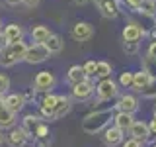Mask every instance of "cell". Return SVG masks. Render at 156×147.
Returning a JSON list of instances; mask_svg holds the SVG:
<instances>
[{
  "mask_svg": "<svg viewBox=\"0 0 156 147\" xmlns=\"http://www.w3.org/2000/svg\"><path fill=\"white\" fill-rule=\"evenodd\" d=\"M150 85H152V75H150L148 71H139L135 73V78H133V88H136V90H144V88H148Z\"/></svg>",
  "mask_w": 156,
  "mask_h": 147,
  "instance_id": "cell-14",
  "label": "cell"
},
{
  "mask_svg": "<svg viewBox=\"0 0 156 147\" xmlns=\"http://www.w3.org/2000/svg\"><path fill=\"white\" fill-rule=\"evenodd\" d=\"M45 45H47V49L51 53H61L62 47H65V41H62V37L58 36V33H51L49 39L45 41Z\"/></svg>",
  "mask_w": 156,
  "mask_h": 147,
  "instance_id": "cell-22",
  "label": "cell"
},
{
  "mask_svg": "<svg viewBox=\"0 0 156 147\" xmlns=\"http://www.w3.org/2000/svg\"><path fill=\"white\" fill-rule=\"evenodd\" d=\"M4 141H6V135H2V130H0V145H2Z\"/></svg>",
  "mask_w": 156,
  "mask_h": 147,
  "instance_id": "cell-38",
  "label": "cell"
},
{
  "mask_svg": "<svg viewBox=\"0 0 156 147\" xmlns=\"http://www.w3.org/2000/svg\"><path fill=\"white\" fill-rule=\"evenodd\" d=\"M148 126H150V131H154V134H156V116H154V120L150 122Z\"/></svg>",
  "mask_w": 156,
  "mask_h": 147,
  "instance_id": "cell-37",
  "label": "cell"
},
{
  "mask_svg": "<svg viewBox=\"0 0 156 147\" xmlns=\"http://www.w3.org/2000/svg\"><path fill=\"white\" fill-rule=\"evenodd\" d=\"M39 2H41V0H23V4H26L27 8H35V6H39Z\"/></svg>",
  "mask_w": 156,
  "mask_h": 147,
  "instance_id": "cell-35",
  "label": "cell"
},
{
  "mask_svg": "<svg viewBox=\"0 0 156 147\" xmlns=\"http://www.w3.org/2000/svg\"><path fill=\"white\" fill-rule=\"evenodd\" d=\"M119 88L111 78H101V82L96 86V94H98V100H111V98L117 96Z\"/></svg>",
  "mask_w": 156,
  "mask_h": 147,
  "instance_id": "cell-4",
  "label": "cell"
},
{
  "mask_svg": "<svg viewBox=\"0 0 156 147\" xmlns=\"http://www.w3.org/2000/svg\"><path fill=\"white\" fill-rule=\"evenodd\" d=\"M139 12L146 14V16H152V14L156 12V0H144L143 6L139 8Z\"/></svg>",
  "mask_w": 156,
  "mask_h": 147,
  "instance_id": "cell-25",
  "label": "cell"
},
{
  "mask_svg": "<svg viewBox=\"0 0 156 147\" xmlns=\"http://www.w3.org/2000/svg\"><path fill=\"white\" fill-rule=\"evenodd\" d=\"M111 75V65L105 61H98V67H96V77L100 78H109Z\"/></svg>",
  "mask_w": 156,
  "mask_h": 147,
  "instance_id": "cell-24",
  "label": "cell"
},
{
  "mask_svg": "<svg viewBox=\"0 0 156 147\" xmlns=\"http://www.w3.org/2000/svg\"><path fill=\"white\" fill-rule=\"evenodd\" d=\"M82 67H84V71H86V75H88V77H96V67H98V63H96V61H86Z\"/></svg>",
  "mask_w": 156,
  "mask_h": 147,
  "instance_id": "cell-30",
  "label": "cell"
},
{
  "mask_svg": "<svg viewBox=\"0 0 156 147\" xmlns=\"http://www.w3.org/2000/svg\"><path fill=\"white\" fill-rule=\"evenodd\" d=\"M26 51H27V45L23 43V39H20L16 43H10L6 49L0 51V67L8 69V67H14L20 61H23Z\"/></svg>",
  "mask_w": 156,
  "mask_h": 147,
  "instance_id": "cell-1",
  "label": "cell"
},
{
  "mask_svg": "<svg viewBox=\"0 0 156 147\" xmlns=\"http://www.w3.org/2000/svg\"><path fill=\"white\" fill-rule=\"evenodd\" d=\"M8 45H10V41H8L6 33H4V29H0V51H2V49H6Z\"/></svg>",
  "mask_w": 156,
  "mask_h": 147,
  "instance_id": "cell-31",
  "label": "cell"
},
{
  "mask_svg": "<svg viewBox=\"0 0 156 147\" xmlns=\"http://www.w3.org/2000/svg\"><path fill=\"white\" fill-rule=\"evenodd\" d=\"M135 124V118H133V114H129V112H117L115 114V118H113V126H117L119 130H123V131H127V130H131V126Z\"/></svg>",
  "mask_w": 156,
  "mask_h": 147,
  "instance_id": "cell-15",
  "label": "cell"
},
{
  "mask_svg": "<svg viewBox=\"0 0 156 147\" xmlns=\"http://www.w3.org/2000/svg\"><path fill=\"white\" fill-rule=\"evenodd\" d=\"M16 116H18L16 112L6 106L0 108V130H10V127L16 126Z\"/></svg>",
  "mask_w": 156,
  "mask_h": 147,
  "instance_id": "cell-13",
  "label": "cell"
},
{
  "mask_svg": "<svg viewBox=\"0 0 156 147\" xmlns=\"http://www.w3.org/2000/svg\"><path fill=\"white\" fill-rule=\"evenodd\" d=\"M70 98L68 96H58V100H57V108H55V120H58V118H62V116H66L68 112H70Z\"/></svg>",
  "mask_w": 156,
  "mask_h": 147,
  "instance_id": "cell-21",
  "label": "cell"
},
{
  "mask_svg": "<svg viewBox=\"0 0 156 147\" xmlns=\"http://www.w3.org/2000/svg\"><path fill=\"white\" fill-rule=\"evenodd\" d=\"M86 78H88V75H86L84 67H80V65H72L66 73V81L70 82V85H78V82L86 81Z\"/></svg>",
  "mask_w": 156,
  "mask_h": 147,
  "instance_id": "cell-18",
  "label": "cell"
},
{
  "mask_svg": "<svg viewBox=\"0 0 156 147\" xmlns=\"http://www.w3.org/2000/svg\"><path fill=\"white\" fill-rule=\"evenodd\" d=\"M117 108H119L121 112H129V114H135L136 110H139V100H136L135 96L131 94H125L119 98V104H117Z\"/></svg>",
  "mask_w": 156,
  "mask_h": 147,
  "instance_id": "cell-17",
  "label": "cell"
},
{
  "mask_svg": "<svg viewBox=\"0 0 156 147\" xmlns=\"http://www.w3.org/2000/svg\"><path fill=\"white\" fill-rule=\"evenodd\" d=\"M123 49H125L127 55H135V53L139 51V41H125Z\"/></svg>",
  "mask_w": 156,
  "mask_h": 147,
  "instance_id": "cell-28",
  "label": "cell"
},
{
  "mask_svg": "<svg viewBox=\"0 0 156 147\" xmlns=\"http://www.w3.org/2000/svg\"><path fill=\"white\" fill-rule=\"evenodd\" d=\"M94 36V28H92V24L88 22H78L72 26V37L76 39V41H86V39H90Z\"/></svg>",
  "mask_w": 156,
  "mask_h": 147,
  "instance_id": "cell-9",
  "label": "cell"
},
{
  "mask_svg": "<svg viewBox=\"0 0 156 147\" xmlns=\"http://www.w3.org/2000/svg\"><path fill=\"white\" fill-rule=\"evenodd\" d=\"M4 33H6L10 43H16L20 39H23V28L20 26V24H8V26L4 28Z\"/></svg>",
  "mask_w": 156,
  "mask_h": 147,
  "instance_id": "cell-19",
  "label": "cell"
},
{
  "mask_svg": "<svg viewBox=\"0 0 156 147\" xmlns=\"http://www.w3.org/2000/svg\"><path fill=\"white\" fill-rule=\"evenodd\" d=\"M123 147H143V141H139V139H135V137H131V139H127Z\"/></svg>",
  "mask_w": 156,
  "mask_h": 147,
  "instance_id": "cell-32",
  "label": "cell"
},
{
  "mask_svg": "<svg viewBox=\"0 0 156 147\" xmlns=\"http://www.w3.org/2000/svg\"><path fill=\"white\" fill-rule=\"evenodd\" d=\"M6 4H10V6H18V4H23V0H6Z\"/></svg>",
  "mask_w": 156,
  "mask_h": 147,
  "instance_id": "cell-36",
  "label": "cell"
},
{
  "mask_svg": "<svg viewBox=\"0 0 156 147\" xmlns=\"http://www.w3.org/2000/svg\"><path fill=\"white\" fill-rule=\"evenodd\" d=\"M94 82L90 81V78H86V81L78 82V85H72V96L76 98V100H88V98L92 96V92H94Z\"/></svg>",
  "mask_w": 156,
  "mask_h": 147,
  "instance_id": "cell-8",
  "label": "cell"
},
{
  "mask_svg": "<svg viewBox=\"0 0 156 147\" xmlns=\"http://www.w3.org/2000/svg\"><path fill=\"white\" fill-rule=\"evenodd\" d=\"M33 137H35V139H45V137H49V130H47V126H45V124H39V126H37V130L33 131Z\"/></svg>",
  "mask_w": 156,
  "mask_h": 147,
  "instance_id": "cell-26",
  "label": "cell"
},
{
  "mask_svg": "<svg viewBox=\"0 0 156 147\" xmlns=\"http://www.w3.org/2000/svg\"><path fill=\"white\" fill-rule=\"evenodd\" d=\"M131 137H135V139H139V141H144L150 137V126L146 124V122H135L133 126H131Z\"/></svg>",
  "mask_w": 156,
  "mask_h": 147,
  "instance_id": "cell-12",
  "label": "cell"
},
{
  "mask_svg": "<svg viewBox=\"0 0 156 147\" xmlns=\"http://www.w3.org/2000/svg\"><path fill=\"white\" fill-rule=\"evenodd\" d=\"M8 88H10V78H8L6 75H4V73H0V94H4V96H6Z\"/></svg>",
  "mask_w": 156,
  "mask_h": 147,
  "instance_id": "cell-29",
  "label": "cell"
},
{
  "mask_svg": "<svg viewBox=\"0 0 156 147\" xmlns=\"http://www.w3.org/2000/svg\"><path fill=\"white\" fill-rule=\"evenodd\" d=\"M148 57L156 61V41H152V43H150V47H148Z\"/></svg>",
  "mask_w": 156,
  "mask_h": 147,
  "instance_id": "cell-34",
  "label": "cell"
},
{
  "mask_svg": "<svg viewBox=\"0 0 156 147\" xmlns=\"http://www.w3.org/2000/svg\"><path fill=\"white\" fill-rule=\"evenodd\" d=\"M4 100H6V96H4V94H0V108L4 106Z\"/></svg>",
  "mask_w": 156,
  "mask_h": 147,
  "instance_id": "cell-39",
  "label": "cell"
},
{
  "mask_svg": "<svg viewBox=\"0 0 156 147\" xmlns=\"http://www.w3.org/2000/svg\"><path fill=\"white\" fill-rule=\"evenodd\" d=\"M133 78H135V73H123V75H121V78H119L121 86H125V88L133 86Z\"/></svg>",
  "mask_w": 156,
  "mask_h": 147,
  "instance_id": "cell-27",
  "label": "cell"
},
{
  "mask_svg": "<svg viewBox=\"0 0 156 147\" xmlns=\"http://www.w3.org/2000/svg\"><path fill=\"white\" fill-rule=\"evenodd\" d=\"M92 2L98 6V10L101 12L104 18L113 20L119 16V4H117V0H92Z\"/></svg>",
  "mask_w": 156,
  "mask_h": 147,
  "instance_id": "cell-5",
  "label": "cell"
},
{
  "mask_svg": "<svg viewBox=\"0 0 156 147\" xmlns=\"http://www.w3.org/2000/svg\"><path fill=\"white\" fill-rule=\"evenodd\" d=\"M55 85H57V78L51 71H41L33 78V88H35L37 92H43V94L51 92L53 88H55Z\"/></svg>",
  "mask_w": 156,
  "mask_h": 147,
  "instance_id": "cell-3",
  "label": "cell"
},
{
  "mask_svg": "<svg viewBox=\"0 0 156 147\" xmlns=\"http://www.w3.org/2000/svg\"><path fill=\"white\" fill-rule=\"evenodd\" d=\"M121 36H123V41H139V39L144 36V29L140 28L139 24L131 22L123 28V33H121Z\"/></svg>",
  "mask_w": 156,
  "mask_h": 147,
  "instance_id": "cell-11",
  "label": "cell"
},
{
  "mask_svg": "<svg viewBox=\"0 0 156 147\" xmlns=\"http://www.w3.org/2000/svg\"><path fill=\"white\" fill-rule=\"evenodd\" d=\"M26 96L23 94H6V100H4V106L10 108V110H14L18 114V112H22V108L26 106Z\"/></svg>",
  "mask_w": 156,
  "mask_h": 147,
  "instance_id": "cell-16",
  "label": "cell"
},
{
  "mask_svg": "<svg viewBox=\"0 0 156 147\" xmlns=\"http://www.w3.org/2000/svg\"><path fill=\"white\" fill-rule=\"evenodd\" d=\"M57 100H58V96L51 94V92H47V94L41 98V102H39L41 114L45 116L47 120H55V108H57Z\"/></svg>",
  "mask_w": 156,
  "mask_h": 147,
  "instance_id": "cell-6",
  "label": "cell"
},
{
  "mask_svg": "<svg viewBox=\"0 0 156 147\" xmlns=\"http://www.w3.org/2000/svg\"><path fill=\"white\" fill-rule=\"evenodd\" d=\"M29 137H31V135H29L23 127H12V131L6 135V143L10 147H23Z\"/></svg>",
  "mask_w": 156,
  "mask_h": 147,
  "instance_id": "cell-7",
  "label": "cell"
},
{
  "mask_svg": "<svg viewBox=\"0 0 156 147\" xmlns=\"http://www.w3.org/2000/svg\"><path fill=\"white\" fill-rule=\"evenodd\" d=\"M49 55H51V51L47 49L45 43H35V41H33L31 45H27V51H26L23 61L29 63V65H37V63L47 61Z\"/></svg>",
  "mask_w": 156,
  "mask_h": 147,
  "instance_id": "cell-2",
  "label": "cell"
},
{
  "mask_svg": "<svg viewBox=\"0 0 156 147\" xmlns=\"http://www.w3.org/2000/svg\"><path fill=\"white\" fill-rule=\"evenodd\" d=\"M152 147H156V145H152Z\"/></svg>",
  "mask_w": 156,
  "mask_h": 147,
  "instance_id": "cell-42",
  "label": "cell"
},
{
  "mask_svg": "<svg viewBox=\"0 0 156 147\" xmlns=\"http://www.w3.org/2000/svg\"><path fill=\"white\" fill-rule=\"evenodd\" d=\"M74 2H76V4H86L88 0H74Z\"/></svg>",
  "mask_w": 156,
  "mask_h": 147,
  "instance_id": "cell-40",
  "label": "cell"
},
{
  "mask_svg": "<svg viewBox=\"0 0 156 147\" xmlns=\"http://www.w3.org/2000/svg\"><path fill=\"white\" fill-rule=\"evenodd\" d=\"M29 36H31V39L35 43H45L47 39H49V36H51V32H49V28L47 26H33L31 28V32H29Z\"/></svg>",
  "mask_w": 156,
  "mask_h": 147,
  "instance_id": "cell-20",
  "label": "cell"
},
{
  "mask_svg": "<svg viewBox=\"0 0 156 147\" xmlns=\"http://www.w3.org/2000/svg\"><path fill=\"white\" fill-rule=\"evenodd\" d=\"M123 141V130H119L117 126H109L104 130V143L107 147H115Z\"/></svg>",
  "mask_w": 156,
  "mask_h": 147,
  "instance_id": "cell-10",
  "label": "cell"
},
{
  "mask_svg": "<svg viewBox=\"0 0 156 147\" xmlns=\"http://www.w3.org/2000/svg\"><path fill=\"white\" fill-rule=\"evenodd\" d=\"M0 29H2V20H0Z\"/></svg>",
  "mask_w": 156,
  "mask_h": 147,
  "instance_id": "cell-41",
  "label": "cell"
},
{
  "mask_svg": "<svg viewBox=\"0 0 156 147\" xmlns=\"http://www.w3.org/2000/svg\"><path fill=\"white\" fill-rule=\"evenodd\" d=\"M39 124H41V122H39V118H37V116L27 114L26 118H23V126H22V127H23V130H26L27 134L33 137V131L37 130V126H39Z\"/></svg>",
  "mask_w": 156,
  "mask_h": 147,
  "instance_id": "cell-23",
  "label": "cell"
},
{
  "mask_svg": "<svg viewBox=\"0 0 156 147\" xmlns=\"http://www.w3.org/2000/svg\"><path fill=\"white\" fill-rule=\"evenodd\" d=\"M125 2H127V6H131V8L139 10L140 6H143V2H144V0H125Z\"/></svg>",
  "mask_w": 156,
  "mask_h": 147,
  "instance_id": "cell-33",
  "label": "cell"
}]
</instances>
